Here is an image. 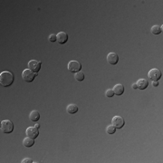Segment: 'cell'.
<instances>
[{
  "instance_id": "6da1fadb",
  "label": "cell",
  "mask_w": 163,
  "mask_h": 163,
  "mask_svg": "<svg viewBox=\"0 0 163 163\" xmlns=\"http://www.w3.org/2000/svg\"><path fill=\"white\" fill-rule=\"evenodd\" d=\"M14 83V75L10 72H3L0 74V84L3 87H9Z\"/></svg>"
},
{
  "instance_id": "7a4b0ae2",
  "label": "cell",
  "mask_w": 163,
  "mask_h": 163,
  "mask_svg": "<svg viewBox=\"0 0 163 163\" xmlns=\"http://www.w3.org/2000/svg\"><path fill=\"white\" fill-rule=\"evenodd\" d=\"M14 130V123L11 121L5 120L1 121V132L4 133H11Z\"/></svg>"
},
{
  "instance_id": "3957f363",
  "label": "cell",
  "mask_w": 163,
  "mask_h": 163,
  "mask_svg": "<svg viewBox=\"0 0 163 163\" xmlns=\"http://www.w3.org/2000/svg\"><path fill=\"white\" fill-rule=\"evenodd\" d=\"M37 74L34 73V72H32L30 69H25L24 70L23 74H22V78L25 82L27 83H32L33 81L35 80V78L36 77Z\"/></svg>"
},
{
  "instance_id": "277c9868",
  "label": "cell",
  "mask_w": 163,
  "mask_h": 163,
  "mask_svg": "<svg viewBox=\"0 0 163 163\" xmlns=\"http://www.w3.org/2000/svg\"><path fill=\"white\" fill-rule=\"evenodd\" d=\"M67 66H68V70L73 74L78 73L82 69V64L78 61H70Z\"/></svg>"
},
{
  "instance_id": "5b68a950",
  "label": "cell",
  "mask_w": 163,
  "mask_h": 163,
  "mask_svg": "<svg viewBox=\"0 0 163 163\" xmlns=\"http://www.w3.org/2000/svg\"><path fill=\"white\" fill-rule=\"evenodd\" d=\"M148 76H149V78L151 81H158V80H160V78H161L162 73L159 69L153 68L151 70H149V74H148Z\"/></svg>"
},
{
  "instance_id": "8992f818",
  "label": "cell",
  "mask_w": 163,
  "mask_h": 163,
  "mask_svg": "<svg viewBox=\"0 0 163 163\" xmlns=\"http://www.w3.org/2000/svg\"><path fill=\"white\" fill-rule=\"evenodd\" d=\"M112 124L116 129H121L123 126L125 125V121L121 116H114L112 120Z\"/></svg>"
},
{
  "instance_id": "52a82bcc",
  "label": "cell",
  "mask_w": 163,
  "mask_h": 163,
  "mask_svg": "<svg viewBox=\"0 0 163 163\" xmlns=\"http://www.w3.org/2000/svg\"><path fill=\"white\" fill-rule=\"evenodd\" d=\"M28 68L32 72H34V73L37 74L41 69V62L36 61V60H31L28 63Z\"/></svg>"
},
{
  "instance_id": "ba28073f",
  "label": "cell",
  "mask_w": 163,
  "mask_h": 163,
  "mask_svg": "<svg viewBox=\"0 0 163 163\" xmlns=\"http://www.w3.org/2000/svg\"><path fill=\"white\" fill-rule=\"evenodd\" d=\"M25 133H27V136L29 137V138L36 139L39 135V130L35 127H28L27 130H25Z\"/></svg>"
},
{
  "instance_id": "9c48e42d",
  "label": "cell",
  "mask_w": 163,
  "mask_h": 163,
  "mask_svg": "<svg viewBox=\"0 0 163 163\" xmlns=\"http://www.w3.org/2000/svg\"><path fill=\"white\" fill-rule=\"evenodd\" d=\"M107 62L110 63V64H113V65H115L118 63L119 62V56L116 53H110L108 55H107Z\"/></svg>"
},
{
  "instance_id": "30bf717a",
  "label": "cell",
  "mask_w": 163,
  "mask_h": 163,
  "mask_svg": "<svg viewBox=\"0 0 163 163\" xmlns=\"http://www.w3.org/2000/svg\"><path fill=\"white\" fill-rule=\"evenodd\" d=\"M56 37H57L58 43H59L60 44H64L65 43L68 41V35L66 34V33H64V32L58 33V34L56 35Z\"/></svg>"
},
{
  "instance_id": "8fae6325",
  "label": "cell",
  "mask_w": 163,
  "mask_h": 163,
  "mask_svg": "<svg viewBox=\"0 0 163 163\" xmlns=\"http://www.w3.org/2000/svg\"><path fill=\"white\" fill-rule=\"evenodd\" d=\"M113 91L114 94H116V95H118V96L122 95L123 93H124V86H123L122 84H121V83H118L113 87Z\"/></svg>"
},
{
  "instance_id": "7c38bea8",
  "label": "cell",
  "mask_w": 163,
  "mask_h": 163,
  "mask_svg": "<svg viewBox=\"0 0 163 163\" xmlns=\"http://www.w3.org/2000/svg\"><path fill=\"white\" fill-rule=\"evenodd\" d=\"M136 84H137V86H138V89L145 90L149 85V82L146 79H140V80L137 81Z\"/></svg>"
},
{
  "instance_id": "4fadbf2b",
  "label": "cell",
  "mask_w": 163,
  "mask_h": 163,
  "mask_svg": "<svg viewBox=\"0 0 163 163\" xmlns=\"http://www.w3.org/2000/svg\"><path fill=\"white\" fill-rule=\"evenodd\" d=\"M66 110H67V113H70V114H74L78 112V106L74 103H71V104H69V105H67Z\"/></svg>"
},
{
  "instance_id": "5bb4252c",
  "label": "cell",
  "mask_w": 163,
  "mask_h": 163,
  "mask_svg": "<svg viewBox=\"0 0 163 163\" xmlns=\"http://www.w3.org/2000/svg\"><path fill=\"white\" fill-rule=\"evenodd\" d=\"M29 119L32 121H37L39 119H40V113H39L37 110H32V112L30 113V114H29Z\"/></svg>"
},
{
  "instance_id": "9a60e30c",
  "label": "cell",
  "mask_w": 163,
  "mask_h": 163,
  "mask_svg": "<svg viewBox=\"0 0 163 163\" xmlns=\"http://www.w3.org/2000/svg\"><path fill=\"white\" fill-rule=\"evenodd\" d=\"M23 144H24L25 147L30 148V147H32L33 145L35 144V139H31V138H29V137H27V138L24 139Z\"/></svg>"
},
{
  "instance_id": "2e32d148",
  "label": "cell",
  "mask_w": 163,
  "mask_h": 163,
  "mask_svg": "<svg viewBox=\"0 0 163 163\" xmlns=\"http://www.w3.org/2000/svg\"><path fill=\"white\" fill-rule=\"evenodd\" d=\"M162 29H163V27H160V25H153L151 27V31L153 35H160V33H162Z\"/></svg>"
},
{
  "instance_id": "e0dca14e",
  "label": "cell",
  "mask_w": 163,
  "mask_h": 163,
  "mask_svg": "<svg viewBox=\"0 0 163 163\" xmlns=\"http://www.w3.org/2000/svg\"><path fill=\"white\" fill-rule=\"evenodd\" d=\"M74 79L77 81V82H82L83 81L84 79V74L83 73V72H78V73H75L74 74Z\"/></svg>"
},
{
  "instance_id": "ac0fdd59",
  "label": "cell",
  "mask_w": 163,
  "mask_h": 163,
  "mask_svg": "<svg viewBox=\"0 0 163 163\" xmlns=\"http://www.w3.org/2000/svg\"><path fill=\"white\" fill-rule=\"evenodd\" d=\"M115 132H116V128L113 124L112 125H109L106 128V132L108 134H113V133H115Z\"/></svg>"
},
{
  "instance_id": "d6986e66",
  "label": "cell",
  "mask_w": 163,
  "mask_h": 163,
  "mask_svg": "<svg viewBox=\"0 0 163 163\" xmlns=\"http://www.w3.org/2000/svg\"><path fill=\"white\" fill-rule=\"evenodd\" d=\"M113 95H114V93H113V89H108V90L106 91V92H105V96H106V97L112 98Z\"/></svg>"
},
{
  "instance_id": "ffe728a7",
  "label": "cell",
  "mask_w": 163,
  "mask_h": 163,
  "mask_svg": "<svg viewBox=\"0 0 163 163\" xmlns=\"http://www.w3.org/2000/svg\"><path fill=\"white\" fill-rule=\"evenodd\" d=\"M49 41L51 43H55V41H57V37H56V35H54V34H52L49 35Z\"/></svg>"
},
{
  "instance_id": "44dd1931",
  "label": "cell",
  "mask_w": 163,
  "mask_h": 163,
  "mask_svg": "<svg viewBox=\"0 0 163 163\" xmlns=\"http://www.w3.org/2000/svg\"><path fill=\"white\" fill-rule=\"evenodd\" d=\"M32 162H33V160L31 159H24L22 160V163H32Z\"/></svg>"
},
{
  "instance_id": "7402d4cb",
  "label": "cell",
  "mask_w": 163,
  "mask_h": 163,
  "mask_svg": "<svg viewBox=\"0 0 163 163\" xmlns=\"http://www.w3.org/2000/svg\"><path fill=\"white\" fill-rule=\"evenodd\" d=\"M152 86H153V87L159 86V82H158V81H152Z\"/></svg>"
},
{
  "instance_id": "603a6c76",
  "label": "cell",
  "mask_w": 163,
  "mask_h": 163,
  "mask_svg": "<svg viewBox=\"0 0 163 163\" xmlns=\"http://www.w3.org/2000/svg\"><path fill=\"white\" fill-rule=\"evenodd\" d=\"M132 89H135V90L138 89V86H137L136 83H133V84H132Z\"/></svg>"
},
{
  "instance_id": "cb8c5ba5",
  "label": "cell",
  "mask_w": 163,
  "mask_h": 163,
  "mask_svg": "<svg viewBox=\"0 0 163 163\" xmlns=\"http://www.w3.org/2000/svg\"><path fill=\"white\" fill-rule=\"evenodd\" d=\"M35 127L37 128V129H39V128H40V125H39L38 123H36V124H35Z\"/></svg>"
}]
</instances>
